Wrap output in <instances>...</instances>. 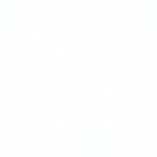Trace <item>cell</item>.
Wrapping results in <instances>:
<instances>
[{"instance_id": "obj_1", "label": "cell", "mask_w": 157, "mask_h": 157, "mask_svg": "<svg viewBox=\"0 0 157 157\" xmlns=\"http://www.w3.org/2000/svg\"><path fill=\"white\" fill-rule=\"evenodd\" d=\"M103 123H110V125H112V123H114V116H110V118H108V116H103Z\"/></svg>"}]
</instances>
